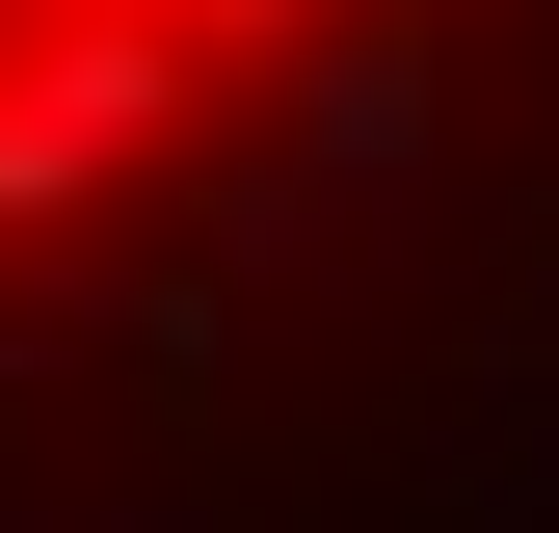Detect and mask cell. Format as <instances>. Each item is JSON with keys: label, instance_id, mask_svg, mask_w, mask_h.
Instances as JSON below:
<instances>
[{"label": "cell", "instance_id": "cell-1", "mask_svg": "<svg viewBox=\"0 0 559 533\" xmlns=\"http://www.w3.org/2000/svg\"><path fill=\"white\" fill-rule=\"evenodd\" d=\"M0 533H559V0H0Z\"/></svg>", "mask_w": 559, "mask_h": 533}]
</instances>
